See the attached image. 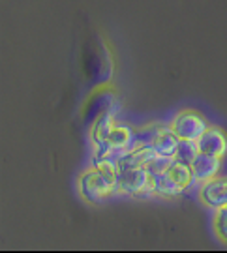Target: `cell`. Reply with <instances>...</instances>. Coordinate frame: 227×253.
<instances>
[{"instance_id": "obj_1", "label": "cell", "mask_w": 227, "mask_h": 253, "mask_svg": "<svg viewBox=\"0 0 227 253\" xmlns=\"http://www.w3.org/2000/svg\"><path fill=\"white\" fill-rule=\"evenodd\" d=\"M113 191H117L115 176L100 171L94 165L79 176V193H81L83 199L92 203V205L103 203Z\"/></svg>"}, {"instance_id": "obj_2", "label": "cell", "mask_w": 227, "mask_h": 253, "mask_svg": "<svg viewBox=\"0 0 227 253\" xmlns=\"http://www.w3.org/2000/svg\"><path fill=\"white\" fill-rule=\"evenodd\" d=\"M117 191L136 197H150L152 190V176L146 167H124L117 172Z\"/></svg>"}, {"instance_id": "obj_3", "label": "cell", "mask_w": 227, "mask_h": 253, "mask_svg": "<svg viewBox=\"0 0 227 253\" xmlns=\"http://www.w3.org/2000/svg\"><path fill=\"white\" fill-rule=\"evenodd\" d=\"M207 127H209V122L205 120V117L191 109L181 111L171 122L173 133L181 141H195L197 143L199 137L207 131Z\"/></svg>"}, {"instance_id": "obj_4", "label": "cell", "mask_w": 227, "mask_h": 253, "mask_svg": "<svg viewBox=\"0 0 227 253\" xmlns=\"http://www.w3.org/2000/svg\"><path fill=\"white\" fill-rule=\"evenodd\" d=\"M199 199L209 208L227 207V176H216L212 180L201 184Z\"/></svg>"}, {"instance_id": "obj_5", "label": "cell", "mask_w": 227, "mask_h": 253, "mask_svg": "<svg viewBox=\"0 0 227 253\" xmlns=\"http://www.w3.org/2000/svg\"><path fill=\"white\" fill-rule=\"evenodd\" d=\"M191 172H193V180L205 184V182L216 178L222 171V158L210 156V154L199 152L195 156V160L191 162Z\"/></svg>"}, {"instance_id": "obj_6", "label": "cell", "mask_w": 227, "mask_h": 253, "mask_svg": "<svg viewBox=\"0 0 227 253\" xmlns=\"http://www.w3.org/2000/svg\"><path fill=\"white\" fill-rule=\"evenodd\" d=\"M197 146H199V152L210 154V156L224 160L227 156V133L216 126H209L207 131L199 137Z\"/></svg>"}, {"instance_id": "obj_7", "label": "cell", "mask_w": 227, "mask_h": 253, "mask_svg": "<svg viewBox=\"0 0 227 253\" xmlns=\"http://www.w3.org/2000/svg\"><path fill=\"white\" fill-rule=\"evenodd\" d=\"M150 176H152V190H154V195L164 197V199H175V197L182 195L184 188H182L181 184L175 180L167 171L154 172V174H150Z\"/></svg>"}, {"instance_id": "obj_8", "label": "cell", "mask_w": 227, "mask_h": 253, "mask_svg": "<svg viewBox=\"0 0 227 253\" xmlns=\"http://www.w3.org/2000/svg\"><path fill=\"white\" fill-rule=\"evenodd\" d=\"M179 145H181V139L173 133L171 126L169 127L164 126L162 127V131L158 133V137L152 141L150 148H152L158 156H164V158H175Z\"/></svg>"}, {"instance_id": "obj_9", "label": "cell", "mask_w": 227, "mask_h": 253, "mask_svg": "<svg viewBox=\"0 0 227 253\" xmlns=\"http://www.w3.org/2000/svg\"><path fill=\"white\" fill-rule=\"evenodd\" d=\"M167 172L181 184L184 190H186V188L191 184V180H193V172H191L190 165H186V163H182V162H177V160H173V163L169 165Z\"/></svg>"}, {"instance_id": "obj_10", "label": "cell", "mask_w": 227, "mask_h": 253, "mask_svg": "<svg viewBox=\"0 0 227 253\" xmlns=\"http://www.w3.org/2000/svg\"><path fill=\"white\" fill-rule=\"evenodd\" d=\"M197 154H199V146H197L195 141H181V145L177 148V154H175V160L186 163V165H191V162L195 160Z\"/></svg>"}, {"instance_id": "obj_11", "label": "cell", "mask_w": 227, "mask_h": 253, "mask_svg": "<svg viewBox=\"0 0 227 253\" xmlns=\"http://www.w3.org/2000/svg\"><path fill=\"white\" fill-rule=\"evenodd\" d=\"M212 225H214V233L220 238V242L227 246V207L216 208Z\"/></svg>"}]
</instances>
